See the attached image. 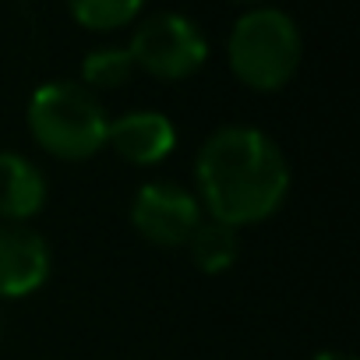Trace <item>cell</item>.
Wrapping results in <instances>:
<instances>
[{"instance_id": "6da1fadb", "label": "cell", "mask_w": 360, "mask_h": 360, "mask_svg": "<svg viewBox=\"0 0 360 360\" xmlns=\"http://www.w3.org/2000/svg\"><path fill=\"white\" fill-rule=\"evenodd\" d=\"M202 212L233 230L265 223L290 195L283 148L258 127L230 124L205 138L195 159Z\"/></svg>"}, {"instance_id": "7a4b0ae2", "label": "cell", "mask_w": 360, "mask_h": 360, "mask_svg": "<svg viewBox=\"0 0 360 360\" xmlns=\"http://www.w3.org/2000/svg\"><path fill=\"white\" fill-rule=\"evenodd\" d=\"M29 131L53 159L82 162L106 148L110 117L96 92L82 82H46L32 92L25 110Z\"/></svg>"}, {"instance_id": "3957f363", "label": "cell", "mask_w": 360, "mask_h": 360, "mask_svg": "<svg viewBox=\"0 0 360 360\" xmlns=\"http://www.w3.org/2000/svg\"><path fill=\"white\" fill-rule=\"evenodd\" d=\"M226 53L237 82H244L255 92H276L300 68V29L286 11L255 8L237 18Z\"/></svg>"}, {"instance_id": "277c9868", "label": "cell", "mask_w": 360, "mask_h": 360, "mask_svg": "<svg viewBox=\"0 0 360 360\" xmlns=\"http://www.w3.org/2000/svg\"><path fill=\"white\" fill-rule=\"evenodd\" d=\"M127 53L145 75L180 82L191 78L209 60V43L202 29L184 15H152L134 29Z\"/></svg>"}, {"instance_id": "5b68a950", "label": "cell", "mask_w": 360, "mask_h": 360, "mask_svg": "<svg viewBox=\"0 0 360 360\" xmlns=\"http://www.w3.org/2000/svg\"><path fill=\"white\" fill-rule=\"evenodd\" d=\"M202 219V202L173 180H148L131 202V226L155 248H184Z\"/></svg>"}, {"instance_id": "8992f818", "label": "cell", "mask_w": 360, "mask_h": 360, "mask_svg": "<svg viewBox=\"0 0 360 360\" xmlns=\"http://www.w3.org/2000/svg\"><path fill=\"white\" fill-rule=\"evenodd\" d=\"M53 269V255L43 233L25 223L0 219V300L32 297Z\"/></svg>"}, {"instance_id": "52a82bcc", "label": "cell", "mask_w": 360, "mask_h": 360, "mask_svg": "<svg viewBox=\"0 0 360 360\" xmlns=\"http://www.w3.org/2000/svg\"><path fill=\"white\" fill-rule=\"evenodd\" d=\"M106 145L131 166H155L176 148V127L159 110H131L110 120Z\"/></svg>"}, {"instance_id": "ba28073f", "label": "cell", "mask_w": 360, "mask_h": 360, "mask_svg": "<svg viewBox=\"0 0 360 360\" xmlns=\"http://www.w3.org/2000/svg\"><path fill=\"white\" fill-rule=\"evenodd\" d=\"M43 205H46L43 169L18 152H0V219L25 223L39 216Z\"/></svg>"}, {"instance_id": "9c48e42d", "label": "cell", "mask_w": 360, "mask_h": 360, "mask_svg": "<svg viewBox=\"0 0 360 360\" xmlns=\"http://www.w3.org/2000/svg\"><path fill=\"white\" fill-rule=\"evenodd\" d=\"M188 258L198 272L205 276H223L226 269H233L237 255H240V230L216 223V219H202L195 226V233L188 237Z\"/></svg>"}, {"instance_id": "30bf717a", "label": "cell", "mask_w": 360, "mask_h": 360, "mask_svg": "<svg viewBox=\"0 0 360 360\" xmlns=\"http://www.w3.org/2000/svg\"><path fill=\"white\" fill-rule=\"evenodd\" d=\"M134 75V60L127 50L120 46H103V50H92L85 60H82V85L89 92L96 89H120L127 85Z\"/></svg>"}, {"instance_id": "8fae6325", "label": "cell", "mask_w": 360, "mask_h": 360, "mask_svg": "<svg viewBox=\"0 0 360 360\" xmlns=\"http://www.w3.org/2000/svg\"><path fill=\"white\" fill-rule=\"evenodd\" d=\"M71 18L92 32H113L145 8V0H68Z\"/></svg>"}, {"instance_id": "7c38bea8", "label": "cell", "mask_w": 360, "mask_h": 360, "mask_svg": "<svg viewBox=\"0 0 360 360\" xmlns=\"http://www.w3.org/2000/svg\"><path fill=\"white\" fill-rule=\"evenodd\" d=\"M311 360H356V356L346 353V349H321V353H314Z\"/></svg>"}, {"instance_id": "4fadbf2b", "label": "cell", "mask_w": 360, "mask_h": 360, "mask_svg": "<svg viewBox=\"0 0 360 360\" xmlns=\"http://www.w3.org/2000/svg\"><path fill=\"white\" fill-rule=\"evenodd\" d=\"M230 4H258V0H230Z\"/></svg>"}, {"instance_id": "5bb4252c", "label": "cell", "mask_w": 360, "mask_h": 360, "mask_svg": "<svg viewBox=\"0 0 360 360\" xmlns=\"http://www.w3.org/2000/svg\"><path fill=\"white\" fill-rule=\"evenodd\" d=\"M0 325H4V321H0Z\"/></svg>"}]
</instances>
